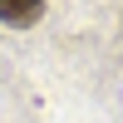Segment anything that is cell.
Masks as SVG:
<instances>
[{
    "label": "cell",
    "mask_w": 123,
    "mask_h": 123,
    "mask_svg": "<svg viewBox=\"0 0 123 123\" xmlns=\"http://www.w3.org/2000/svg\"><path fill=\"white\" fill-rule=\"evenodd\" d=\"M39 15H44V0H0V25L10 30H30Z\"/></svg>",
    "instance_id": "6da1fadb"
}]
</instances>
